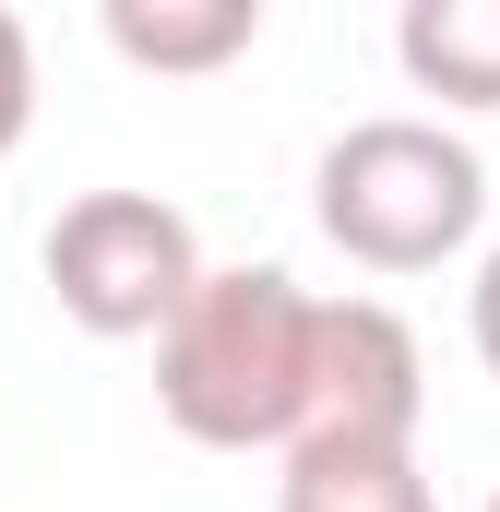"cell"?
<instances>
[{
	"label": "cell",
	"instance_id": "6da1fadb",
	"mask_svg": "<svg viewBox=\"0 0 500 512\" xmlns=\"http://www.w3.org/2000/svg\"><path fill=\"white\" fill-rule=\"evenodd\" d=\"M322 370V298L286 262H215L155 334V405L203 453H298Z\"/></svg>",
	"mask_w": 500,
	"mask_h": 512
},
{
	"label": "cell",
	"instance_id": "7a4b0ae2",
	"mask_svg": "<svg viewBox=\"0 0 500 512\" xmlns=\"http://www.w3.org/2000/svg\"><path fill=\"white\" fill-rule=\"evenodd\" d=\"M310 215L322 239L370 274H441L489 227V167L465 131H441L429 108H381V120H346L310 167Z\"/></svg>",
	"mask_w": 500,
	"mask_h": 512
},
{
	"label": "cell",
	"instance_id": "3957f363",
	"mask_svg": "<svg viewBox=\"0 0 500 512\" xmlns=\"http://www.w3.org/2000/svg\"><path fill=\"white\" fill-rule=\"evenodd\" d=\"M48 298L96 334V346H143V334H167L179 310H191V286L215 274L203 239H191V215L179 203H155V191H72L60 215H48Z\"/></svg>",
	"mask_w": 500,
	"mask_h": 512
},
{
	"label": "cell",
	"instance_id": "277c9868",
	"mask_svg": "<svg viewBox=\"0 0 500 512\" xmlns=\"http://www.w3.org/2000/svg\"><path fill=\"white\" fill-rule=\"evenodd\" d=\"M429 417V358L393 298H322V370H310V429L298 441H417Z\"/></svg>",
	"mask_w": 500,
	"mask_h": 512
},
{
	"label": "cell",
	"instance_id": "5b68a950",
	"mask_svg": "<svg viewBox=\"0 0 500 512\" xmlns=\"http://www.w3.org/2000/svg\"><path fill=\"white\" fill-rule=\"evenodd\" d=\"M274 512H441V489L417 441H298L274 477Z\"/></svg>",
	"mask_w": 500,
	"mask_h": 512
},
{
	"label": "cell",
	"instance_id": "8992f818",
	"mask_svg": "<svg viewBox=\"0 0 500 512\" xmlns=\"http://www.w3.org/2000/svg\"><path fill=\"white\" fill-rule=\"evenodd\" d=\"M393 60L441 108H500V0H405L393 12Z\"/></svg>",
	"mask_w": 500,
	"mask_h": 512
},
{
	"label": "cell",
	"instance_id": "52a82bcc",
	"mask_svg": "<svg viewBox=\"0 0 500 512\" xmlns=\"http://www.w3.org/2000/svg\"><path fill=\"white\" fill-rule=\"evenodd\" d=\"M108 48L131 72H227L262 48V0H108Z\"/></svg>",
	"mask_w": 500,
	"mask_h": 512
},
{
	"label": "cell",
	"instance_id": "ba28073f",
	"mask_svg": "<svg viewBox=\"0 0 500 512\" xmlns=\"http://www.w3.org/2000/svg\"><path fill=\"white\" fill-rule=\"evenodd\" d=\"M24 131H36V36H24V12L0 0V167L24 155Z\"/></svg>",
	"mask_w": 500,
	"mask_h": 512
},
{
	"label": "cell",
	"instance_id": "9c48e42d",
	"mask_svg": "<svg viewBox=\"0 0 500 512\" xmlns=\"http://www.w3.org/2000/svg\"><path fill=\"white\" fill-rule=\"evenodd\" d=\"M465 322H477V358H489V382H500V239L477 251V286H465Z\"/></svg>",
	"mask_w": 500,
	"mask_h": 512
},
{
	"label": "cell",
	"instance_id": "30bf717a",
	"mask_svg": "<svg viewBox=\"0 0 500 512\" xmlns=\"http://www.w3.org/2000/svg\"><path fill=\"white\" fill-rule=\"evenodd\" d=\"M489 512H500V489H489Z\"/></svg>",
	"mask_w": 500,
	"mask_h": 512
}]
</instances>
